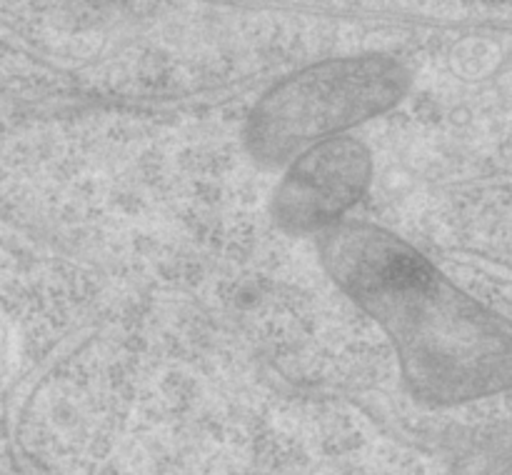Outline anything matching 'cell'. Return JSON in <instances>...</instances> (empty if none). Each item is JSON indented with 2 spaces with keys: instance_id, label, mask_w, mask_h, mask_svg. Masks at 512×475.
Instances as JSON below:
<instances>
[{
  "instance_id": "1",
  "label": "cell",
  "mask_w": 512,
  "mask_h": 475,
  "mask_svg": "<svg viewBox=\"0 0 512 475\" xmlns=\"http://www.w3.org/2000/svg\"><path fill=\"white\" fill-rule=\"evenodd\" d=\"M323 263L338 288L393 340L415 398L463 405L512 390V320L445 278L388 228L335 223Z\"/></svg>"
},
{
  "instance_id": "2",
  "label": "cell",
  "mask_w": 512,
  "mask_h": 475,
  "mask_svg": "<svg viewBox=\"0 0 512 475\" xmlns=\"http://www.w3.org/2000/svg\"><path fill=\"white\" fill-rule=\"evenodd\" d=\"M408 85V68L388 55H350L295 70L250 113V153L265 165L285 163L398 105Z\"/></svg>"
},
{
  "instance_id": "3",
  "label": "cell",
  "mask_w": 512,
  "mask_h": 475,
  "mask_svg": "<svg viewBox=\"0 0 512 475\" xmlns=\"http://www.w3.org/2000/svg\"><path fill=\"white\" fill-rule=\"evenodd\" d=\"M373 178V158L360 140L333 135L295 155L275 193V220L293 233L330 228L353 208Z\"/></svg>"
}]
</instances>
